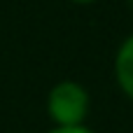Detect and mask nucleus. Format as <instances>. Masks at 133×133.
Returning a JSON list of instances; mask_svg holds the SVG:
<instances>
[{"instance_id": "1", "label": "nucleus", "mask_w": 133, "mask_h": 133, "mask_svg": "<svg viewBox=\"0 0 133 133\" xmlns=\"http://www.w3.org/2000/svg\"><path fill=\"white\" fill-rule=\"evenodd\" d=\"M47 110L56 126H82L89 115V94L77 82H58L49 91Z\"/></svg>"}, {"instance_id": "2", "label": "nucleus", "mask_w": 133, "mask_h": 133, "mask_svg": "<svg viewBox=\"0 0 133 133\" xmlns=\"http://www.w3.org/2000/svg\"><path fill=\"white\" fill-rule=\"evenodd\" d=\"M115 75L122 87V91L133 101V35H129L115 58Z\"/></svg>"}, {"instance_id": "3", "label": "nucleus", "mask_w": 133, "mask_h": 133, "mask_svg": "<svg viewBox=\"0 0 133 133\" xmlns=\"http://www.w3.org/2000/svg\"><path fill=\"white\" fill-rule=\"evenodd\" d=\"M49 133H91V131L84 129V126H56V129H51Z\"/></svg>"}, {"instance_id": "4", "label": "nucleus", "mask_w": 133, "mask_h": 133, "mask_svg": "<svg viewBox=\"0 0 133 133\" xmlns=\"http://www.w3.org/2000/svg\"><path fill=\"white\" fill-rule=\"evenodd\" d=\"M72 2H77V5H91V2H96V0H72Z\"/></svg>"}, {"instance_id": "5", "label": "nucleus", "mask_w": 133, "mask_h": 133, "mask_svg": "<svg viewBox=\"0 0 133 133\" xmlns=\"http://www.w3.org/2000/svg\"><path fill=\"white\" fill-rule=\"evenodd\" d=\"M131 5H133V0H131Z\"/></svg>"}]
</instances>
